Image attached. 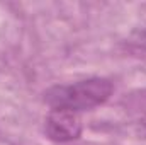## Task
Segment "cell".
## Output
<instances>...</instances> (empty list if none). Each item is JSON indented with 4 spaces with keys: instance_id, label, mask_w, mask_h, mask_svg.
Here are the masks:
<instances>
[{
    "instance_id": "cell-1",
    "label": "cell",
    "mask_w": 146,
    "mask_h": 145,
    "mask_svg": "<svg viewBox=\"0 0 146 145\" xmlns=\"http://www.w3.org/2000/svg\"><path fill=\"white\" fill-rule=\"evenodd\" d=\"M114 85L109 79L92 77L75 84L54 85L44 92V103L53 109L88 111L104 104L112 96Z\"/></svg>"
},
{
    "instance_id": "cell-2",
    "label": "cell",
    "mask_w": 146,
    "mask_h": 145,
    "mask_svg": "<svg viewBox=\"0 0 146 145\" xmlns=\"http://www.w3.org/2000/svg\"><path fill=\"white\" fill-rule=\"evenodd\" d=\"M44 133L58 144L73 142L82 135V118L70 109H51L44 119Z\"/></svg>"
},
{
    "instance_id": "cell-3",
    "label": "cell",
    "mask_w": 146,
    "mask_h": 145,
    "mask_svg": "<svg viewBox=\"0 0 146 145\" xmlns=\"http://www.w3.org/2000/svg\"><path fill=\"white\" fill-rule=\"evenodd\" d=\"M131 41H133V44H134V46L146 50V28L139 29L138 33H134V36L131 38Z\"/></svg>"
}]
</instances>
